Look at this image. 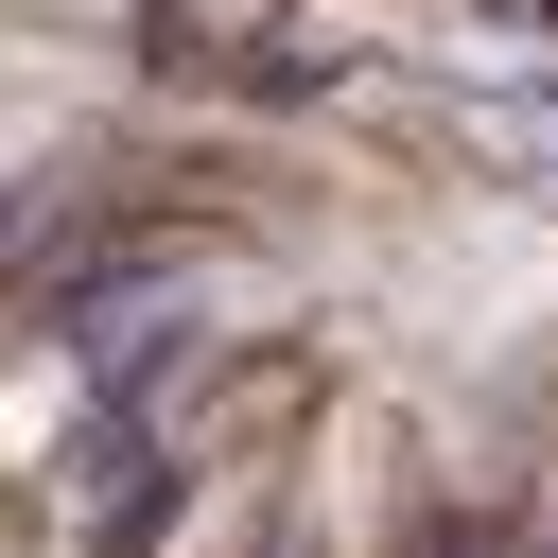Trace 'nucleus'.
I'll return each mask as SVG.
<instances>
[{
  "label": "nucleus",
  "mask_w": 558,
  "mask_h": 558,
  "mask_svg": "<svg viewBox=\"0 0 558 558\" xmlns=\"http://www.w3.org/2000/svg\"><path fill=\"white\" fill-rule=\"evenodd\" d=\"M453 122H471V157H506L523 192H558V87H471Z\"/></svg>",
  "instance_id": "nucleus-1"
},
{
  "label": "nucleus",
  "mask_w": 558,
  "mask_h": 558,
  "mask_svg": "<svg viewBox=\"0 0 558 558\" xmlns=\"http://www.w3.org/2000/svg\"><path fill=\"white\" fill-rule=\"evenodd\" d=\"M436 17H471V35H541L558 0H436Z\"/></svg>",
  "instance_id": "nucleus-2"
}]
</instances>
